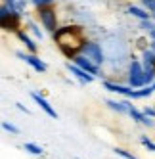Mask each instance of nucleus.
I'll use <instances>...</instances> for the list:
<instances>
[{
  "label": "nucleus",
  "mask_w": 155,
  "mask_h": 159,
  "mask_svg": "<svg viewBox=\"0 0 155 159\" xmlns=\"http://www.w3.org/2000/svg\"><path fill=\"white\" fill-rule=\"evenodd\" d=\"M21 19H23V16H21L17 10L14 8V12L10 14L6 19H2L0 23H2V29L4 31H10V33H17L19 27H21Z\"/></svg>",
  "instance_id": "10"
},
{
  "label": "nucleus",
  "mask_w": 155,
  "mask_h": 159,
  "mask_svg": "<svg viewBox=\"0 0 155 159\" xmlns=\"http://www.w3.org/2000/svg\"><path fill=\"white\" fill-rule=\"evenodd\" d=\"M31 4L38 10V8H48V6H54V4H56V0H31Z\"/></svg>",
  "instance_id": "20"
},
{
  "label": "nucleus",
  "mask_w": 155,
  "mask_h": 159,
  "mask_svg": "<svg viewBox=\"0 0 155 159\" xmlns=\"http://www.w3.org/2000/svg\"><path fill=\"white\" fill-rule=\"evenodd\" d=\"M23 150L27 153H31V155H44V150L38 144H35V142H25L23 144Z\"/></svg>",
  "instance_id": "17"
},
{
  "label": "nucleus",
  "mask_w": 155,
  "mask_h": 159,
  "mask_svg": "<svg viewBox=\"0 0 155 159\" xmlns=\"http://www.w3.org/2000/svg\"><path fill=\"white\" fill-rule=\"evenodd\" d=\"M126 83L132 88H142L146 86V69L142 65V60L132 58L126 67Z\"/></svg>",
  "instance_id": "1"
},
{
  "label": "nucleus",
  "mask_w": 155,
  "mask_h": 159,
  "mask_svg": "<svg viewBox=\"0 0 155 159\" xmlns=\"http://www.w3.org/2000/svg\"><path fill=\"white\" fill-rule=\"evenodd\" d=\"M27 4H29V0H17V2H16V10H17V12H19L21 16H25Z\"/></svg>",
  "instance_id": "23"
},
{
  "label": "nucleus",
  "mask_w": 155,
  "mask_h": 159,
  "mask_svg": "<svg viewBox=\"0 0 155 159\" xmlns=\"http://www.w3.org/2000/svg\"><path fill=\"white\" fill-rule=\"evenodd\" d=\"M16 37H17L19 42H23V46H25V50H27L29 54H37V52H38V44L35 42L37 39H33L31 35H27L25 31H21V29H19V31L16 33Z\"/></svg>",
  "instance_id": "12"
},
{
  "label": "nucleus",
  "mask_w": 155,
  "mask_h": 159,
  "mask_svg": "<svg viewBox=\"0 0 155 159\" xmlns=\"http://www.w3.org/2000/svg\"><path fill=\"white\" fill-rule=\"evenodd\" d=\"M102 86L105 90H109V92L113 94H119L123 98H130V100H136V88H132L128 83L126 84H121V83H115V81H104Z\"/></svg>",
  "instance_id": "5"
},
{
  "label": "nucleus",
  "mask_w": 155,
  "mask_h": 159,
  "mask_svg": "<svg viewBox=\"0 0 155 159\" xmlns=\"http://www.w3.org/2000/svg\"><path fill=\"white\" fill-rule=\"evenodd\" d=\"M81 54H84L88 60H92L96 65L102 67L105 63V52L102 48V44H100L98 40H84L82 42V46H81Z\"/></svg>",
  "instance_id": "2"
},
{
  "label": "nucleus",
  "mask_w": 155,
  "mask_h": 159,
  "mask_svg": "<svg viewBox=\"0 0 155 159\" xmlns=\"http://www.w3.org/2000/svg\"><path fill=\"white\" fill-rule=\"evenodd\" d=\"M16 56H17L19 60H23L25 63H29V65H31L37 73H46V71H48V65L44 63L37 54H29V52H21V50H17V52H16Z\"/></svg>",
  "instance_id": "6"
},
{
  "label": "nucleus",
  "mask_w": 155,
  "mask_h": 159,
  "mask_svg": "<svg viewBox=\"0 0 155 159\" xmlns=\"http://www.w3.org/2000/svg\"><path fill=\"white\" fill-rule=\"evenodd\" d=\"M126 14L134 16V17H138V19H151V12H148V10L144 8L142 4H140V6H134V4L126 6Z\"/></svg>",
  "instance_id": "13"
},
{
  "label": "nucleus",
  "mask_w": 155,
  "mask_h": 159,
  "mask_svg": "<svg viewBox=\"0 0 155 159\" xmlns=\"http://www.w3.org/2000/svg\"><path fill=\"white\" fill-rule=\"evenodd\" d=\"M31 98L35 100V104H37V106H38V107L44 111V113H46L48 117H52V119H58V111L54 109V106H52L50 102L46 100V96H44V94H40L38 90H33V92H31Z\"/></svg>",
  "instance_id": "9"
},
{
  "label": "nucleus",
  "mask_w": 155,
  "mask_h": 159,
  "mask_svg": "<svg viewBox=\"0 0 155 159\" xmlns=\"http://www.w3.org/2000/svg\"><path fill=\"white\" fill-rule=\"evenodd\" d=\"M2 129L6 130V132H10V134H19V129L16 127V125L14 123H10V121H2Z\"/></svg>",
  "instance_id": "21"
},
{
  "label": "nucleus",
  "mask_w": 155,
  "mask_h": 159,
  "mask_svg": "<svg viewBox=\"0 0 155 159\" xmlns=\"http://www.w3.org/2000/svg\"><path fill=\"white\" fill-rule=\"evenodd\" d=\"M148 37H149V40H155V29H153V31H149V33H148Z\"/></svg>",
  "instance_id": "27"
},
{
  "label": "nucleus",
  "mask_w": 155,
  "mask_h": 159,
  "mask_svg": "<svg viewBox=\"0 0 155 159\" xmlns=\"http://www.w3.org/2000/svg\"><path fill=\"white\" fill-rule=\"evenodd\" d=\"M4 2H6V4H10V6H16L17 0H4Z\"/></svg>",
  "instance_id": "28"
},
{
  "label": "nucleus",
  "mask_w": 155,
  "mask_h": 159,
  "mask_svg": "<svg viewBox=\"0 0 155 159\" xmlns=\"http://www.w3.org/2000/svg\"><path fill=\"white\" fill-rule=\"evenodd\" d=\"M140 60H142L144 69H146V84H151L155 81V54H153V50L149 46L144 48L140 54Z\"/></svg>",
  "instance_id": "4"
},
{
  "label": "nucleus",
  "mask_w": 155,
  "mask_h": 159,
  "mask_svg": "<svg viewBox=\"0 0 155 159\" xmlns=\"http://www.w3.org/2000/svg\"><path fill=\"white\" fill-rule=\"evenodd\" d=\"M149 48H151L153 54H155V40H149Z\"/></svg>",
  "instance_id": "29"
},
{
  "label": "nucleus",
  "mask_w": 155,
  "mask_h": 159,
  "mask_svg": "<svg viewBox=\"0 0 155 159\" xmlns=\"http://www.w3.org/2000/svg\"><path fill=\"white\" fill-rule=\"evenodd\" d=\"M117 155H121V157H123V159H138L134 153H130L128 150H125V148H115V150H113Z\"/></svg>",
  "instance_id": "22"
},
{
  "label": "nucleus",
  "mask_w": 155,
  "mask_h": 159,
  "mask_svg": "<svg viewBox=\"0 0 155 159\" xmlns=\"http://www.w3.org/2000/svg\"><path fill=\"white\" fill-rule=\"evenodd\" d=\"M71 61H75L77 65H81L84 71H88L90 75H94L96 79H100V77H102V67H100V65H96L92 60H88L86 56H84V54H81V52L77 54V56H75V58H73Z\"/></svg>",
  "instance_id": "7"
},
{
  "label": "nucleus",
  "mask_w": 155,
  "mask_h": 159,
  "mask_svg": "<svg viewBox=\"0 0 155 159\" xmlns=\"http://www.w3.org/2000/svg\"><path fill=\"white\" fill-rule=\"evenodd\" d=\"M105 106L109 109H113L115 113H119V115H128V109L132 106L130 98H125V100H113V98H107L105 100Z\"/></svg>",
  "instance_id": "11"
},
{
  "label": "nucleus",
  "mask_w": 155,
  "mask_h": 159,
  "mask_svg": "<svg viewBox=\"0 0 155 159\" xmlns=\"http://www.w3.org/2000/svg\"><path fill=\"white\" fill-rule=\"evenodd\" d=\"M140 29L146 31V33L153 31V29H155V21H153V17H151V19H140Z\"/></svg>",
  "instance_id": "19"
},
{
  "label": "nucleus",
  "mask_w": 155,
  "mask_h": 159,
  "mask_svg": "<svg viewBox=\"0 0 155 159\" xmlns=\"http://www.w3.org/2000/svg\"><path fill=\"white\" fill-rule=\"evenodd\" d=\"M25 25H27V29L31 31V35L35 37L37 40H42L44 39V33L40 31V27H38V23H35L33 19H29V17H25Z\"/></svg>",
  "instance_id": "14"
},
{
  "label": "nucleus",
  "mask_w": 155,
  "mask_h": 159,
  "mask_svg": "<svg viewBox=\"0 0 155 159\" xmlns=\"http://www.w3.org/2000/svg\"><path fill=\"white\" fill-rule=\"evenodd\" d=\"M153 92H155V81H153L151 84H146V86H142V88H136V100L149 98Z\"/></svg>",
  "instance_id": "15"
},
{
  "label": "nucleus",
  "mask_w": 155,
  "mask_h": 159,
  "mask_svg": "<svg viewBox=\"0 0 155 159\" xmlns=\"http://www.w3.org/2000/svg\"><path fill=\"white\" fill-rule=\"evenodd\" d=\"M37 17L40 21V25L46 29L48 33H56L60 23H58V14H56V8L54 6H48V8H38L37 10Z\"/></svg>",
  "instance_id": "3"
},
{
  "label": "nucleus",
  "mask_w": 155,
  "mask_h": 159,
  "mask_svg": "<svg viewBox=\"0 0 155 159\" xmlns=\"http://www.w3.org/2000/svg\"><path fill=\"white\" fill-rule=\"evenodd\" d=\"M140 4L148 10V12H151V14H155V0H140Z\"/></svg>",
  "instance_id": "24"
},
{
  "label": "nucleus",
  "mask_w": 155,
  "mask_h": 159,
  "mask_svg": "<svg viewBox=\"0 0 155 159\" xmlns=\"http://www.w3.org/2000/svg\"><path fill=\"white\" fill-rule=\"evenodd\" d=\"M142 111H144V113H146V115H148V117H151V119H155V107H149V106H146V107H144Z\"/></svg>",
  "instance_id": "25"
},
{
  "label": "nucleus",
  "mask_w": 155,
  "mask_h": 159,
  "mask_svg": "<svg viewBox=\"0 0 155 159\" xmlns=\"http://www.w3.org/2000/svg\"><path fill=\"white\" fill-rule=\"evenodd\" d=\"M16 107H17L19 111H23V113H27V115H29V113H31V111H29V109H27V107H25L23 104H19V102H17V104H16Z\"/></svg>",
  "instance_id": "26"
},
{
  "label": "nucleus",
  "mask_w": 155,
  "mask_h": 159,
  "mask_svg": "<svg viewBox=\"0 0 155 159\" xmlns=\"http://www.w3.org/2000/svg\"><path fill=\"white\" fill-rule=\"evenodd\" d=\"M128 115L132 117V121H134V123H140V125L144 123V119H146V113H144L142 109H138L134 104L130 106V109H128Z\"/></svg>",
  "instance_id": "16"
},
{
  "label": "nucleus",
  "mask_w": 155,
  "mask_h": 159,
  "mask_svg": "<svg viewBox=\"0 0 155 159\" xmlns=\"http://www.w3.org/2000/svg\"><path fill=\"white\" fill-rule=\"evenodd\" d=\"M140 144L146 148V150H149V152H155V142L149 138L148 134H140Z\"/></svg>",
  "instance_id": "18"
},
{
  "label": "nucleus",
  "mask_w": 155,
  "mask_h": 159,
  "mask_svg": "<svg viewBox=\"0 0 155 159\" xmlns=\"http://www.w3.org/2000/svg\"><path fill=\"white\" fill-rule=\"evenodd\" d=\"M65 67H67V71H69L73 77L79 79V83H81V84H90V83H94V79H96L94 75H90L88 71H84L81 65H77V63L71 61V60L65 63Z\"/></svg>",
  "instance_id": "8"
}]
</instances>
